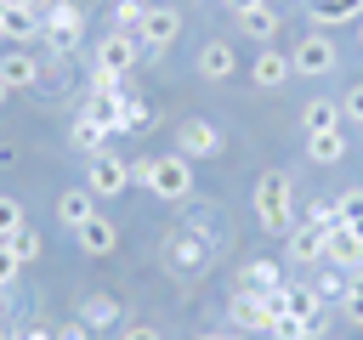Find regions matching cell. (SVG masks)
Returning a JSON list of instances; mask_svg holds the SVG:
<instances>
[{"label":"cell","mask_w":363,"mask_h":340,"mask_svg":"<svg viewBox=\"0 0 363 340\" xmlns=\"http://www.w3.org/2000/svg\"><path fill=\"white\" fill-rule=\"evenodd\" d=\"M250 204H255V221L267 232H289L295 227V181H289V170H261Z\"/></svg>","instance_id":"6da1fadb"},{"label":"cell","mask_w":363,"mask_h":340,"mask_svg":"<svg viewBox=\"0 0 363 340\" xmlns=\"http://www.w3.org/2000/svg\"><path fill=\"white\" fill-rule=\"evenodd\" d=\"M153 198H164V204H182L187 193H193V159H182V153H159V159H147V181H142Z\"/></svg>","instance_id":"7a4b0ae2"},{"label":"cell","mask_w":363,"mask_h":340,"mask_svg":"<svg viewBox=\"0 0 363 340\" xmlns=\"http://www.w3.org/2000/svg\"><path fill=\"white\" fill-rule=\"evenodd\" d=\"M79 34H85V6H79V0H57V6L45 11V28H40L45 51H51V57H68V51L79 45Z\"/></svg>","instance_id":"3957f363"},{"label":"cell","mask_w":363,"mask_h":340,"mask_svg":"<svg viewBox=\"0 0 363 340\" xmlns=\"http://www.w3.org/2000/svg\"><path fill=\"white\" fill-rule=\"evenodd\" d=\"M278 312H284L278 295H255V289H233V300H227V323L244 334H267Z\"/></svg>","instance_id":"277c9868"},{"label":"cell","mask_w":363,"mask_h":340,"mask_svg":"<svg viewBox=\"0 0 363 340\" xmlns=\"http://www.w3.org/2000/svg\"><path fill=\"white\" fill-rule=\"evenodd\" d=\"M289 62H295L301 79H323V74H335L340 51H335V40H329L323 28H312V34H301V40L289 45Z\"/></svg>","instance_id":"5b68a950"},{"label":"cell","mask_w":363,"mask_h":340,"mask_svg":"<svg viewBox=\"0 0 363 340\" xmlns=\"http://www.w3.org/2000/svg\"><path fill=\"white\" fill-rule=\"evenodd\" d=\"M136 34L130 28H113V34H96V51H91V62L102 68V74H113V79H125L130 68H136Z\"/></svg>","instance_id":"8992f818"},{"label":"cell","mask_w":363,"mask_h":340,"mask_svg":"<svg viewBox=\"0 0 363 340\" xmlns=\"http://www.w3.org/2000/svg\"><path fill=\"white\" fill-rule=\"evenodd\" d=\"M210 238H199L193 227H182V232H170V244H164V261H170V272H182V278H199L204 266H210Z\"/></svg>","instance_id":"52a82bcc"},{"label":"cell","mask_w":363,"mask_h":340,"mask_svg":"<svg viewBox=\"0 0 363 340\" xmlns=\"http://www.w3.org/2000/svg\"><path fill=\"white\" fill-rule=\"evenodd\" d=\"M96 198H119L125 187H130V159H119L113 147H102V153H91V181H85Z\"/></svg>","instance_id":"ba28073f"},{"label":"cell","mask_w":363,"mask_h":340,"mask_svg":"<svg viewBox=\"0 0 363 340\" xmlns=\"http://www.w3.org/2000/svg\"><path fill=\"white\" fill-rule=\"evenodd\" d=\"M176 153L182 159H216L221 153V130L210 119H182L176 125Z\"/></svg>","instance_id":"9c48e42d"},{"label":"cell","mask_w":363,"mask_h":340,"mask_svg":"<svg viewBox=\"0 0 363 340\" xmlns=\"http://www.w3.org/2000/svg\"><path fill=\"white\" fill-rule=\"evenodd\" d=\"M250 79H255L261 91H278V85H289V79H295V62H289V51H272V45H261V51H255V62H250Z\"/></svg>","instance_id":"30bf717a"},{"label":"cell","mask_w":363,"mask_h":340,"mask_svg":"<svg viewBox=\"0 0 363 340\" xmlns=\"http://www.w3.org/2000/svg\"><path fill=\"white\" fill-rule=\"evenodd\" d=\"M74 244H79V249H85L91 261L113 255V249H119V227H113V215H102V210H96V215H91V221H85V227L74 232Z\"/></svg>","instance_id":"8fae6325"},{"label":"cell","mask_w":363,"mask_h":340,"mask_svg":"<svg viewBox=\"0 0 363 340\" xmlns=\"http://www.w3.org/2000/svg\"><path fill=\"white\" fill-rule=\"evenodd\" d=\"M323 261H329V266H340V272H363V232L335 227V232L323 238Z\"/></svg>","instance_id":"7c38bea8"},{"label":"cell","mask_w":363,"mask_h":340,"mask_svg":"<svg viewBox=\"0 0 363 340\" xmlns=\"http://www.w3.org/2000/svg\"><path fill=\"white\" fill-rule=\"evenodd\" d=\"M176 34H182V17H176L170 6H147V17H142V28H136V40H142L147 51H164Z\"/></svg>","instance_id":"4fadbf2b"},{"label":"cell","mask_w":363,"mask_h":340,"mask_svg":"<svg viewBox=\"0 0 363 340\" xmlns=\"http://www.w3.org/2000/svg\"><path fill=\"white\" fill-rule=\"evenodd\" d=\"M40 28H45V17H40V11H28L23 0H11V6H0V34H6V40H17V45H28V40H40Z\"/></svg>","instance_id":"5bb4252c"},{"label":"cell","mask_w":363,"mask_h":340,"mask_svg":"<svg viewBox=\"0 0 363 340\" xmlns=\"http://www.w3.org/2000/svg\"><path fill=\"white\" fill-rule=\"evenodd\" d=\"M193 68H199V79H227V74L238 68L233 40H204V45H199V57H193Z\"/></svg>","instance_id":"9a60e30c"},{"label":"cell","mask_w":363,"mask_h":340,"mask_svg":"<svg viewBox=\"0 0 363 340\" xmlns=\"http://www.w3.org/2000/svg\"><path fill=\"white\" fill-rule=\"evenodd\" d=\"M85 119H96L108 136L125 125V91H85V108H79Z\"/></svg>","instance_id":"2e32d148"},{"label":"cell","mask_w":363,"mask_h":340,"mask_svg":"<svg viewBox=\"0 0 363 340\" xmlns=\"http://www.w3.org/2000/svg\"><path fill=\"white\" fill-rule=\"evenodd\" d=\"M306 17H312V28H346V23H357L363 17V0H306Z\"/></svg>","instance_id":"e0dca14e"},{"label":"cell","mask_w":363,"mask_h":340,"mask_svg":"<svg viewBox=\"0 0 363 340\" xmlns=\"http://www.w3.org/2000/svg\"><path fill=\"white\" fill-rule=\"evenodd\" d=\"M284 238H289V261H301V266H323V238H329V232H318L312 221H295Z\"/></svg>","instance_id":"ac0fdd59"},{"label":"cell","mask_w":363,"mask_h":340,"mask_svg":"<svg viewBox=\"0 0 363 340\" xmlns=\"http://www.w3.org/2000/svg\"><path fill=\"white\" fill-rule=\"evenodd\" d=\"M91 215H96V193H91V187H68V193L57 198V221H62L68 232H79Z\"/></svg>","instance_id":"d6986e66"},{"label":"cell","mask_w":363,"mask_h":340,"mask_svg":"<svg viewBox=\"0 0 363 340\" xmlns=\"http://www.w3.org/2000/svg\"><path fill=\"white\" fill-rule=\"evenodd\" d=\"M0 79H6L11 91H40V57L6 51V57H0Z\"/></svg>","instance_id":"ffe728a7"},{"label":"cell","mask_w":363,"mask_h":340,"mask_svg":"<svg viewBox=\"0 0 363 340\" xmlns=\"http://www.w3.org/2000/svg\"><path fill=\"white\" fill-rule=\"evenodd\" d=\"M346 147H352V142H346V125H335V130H312V136H306V159H312V164H340Z\"/></svg>","instance_id":"44dd1931"},{"label":"cell","mask_w":363,"mask_h":340,"mask_svg":"<svg viewBox=\"0 0 363 340\" xmlns=\"http://www.w3.org/2000/svg\"><path fill=\"white\" fill-rule=\"evenodd\" d=\"M238 289H255V295H278L284 289V266L278 261H250L238 272Z\"/></svg>","instance_id":"7402d4cb"},{"label":"cell","mask_w":363,"mask_h":340,"mask_svg":"<svg viewBox=\"0 0 363 340\" xmlns=\"http://www.w3.org/2000/svg\"><path fill=\"white\" fill-rule=\"evenodd\" d=\"M119 317H125V306H119L113 295H102V289L79 300V323H85V329H108V323H119Z\"/></svg>","instance_id":"603a6c76"},{"label":"cell","mask_w":363,"mask_h":340,"mask_svg":"<svg viewBox=\"0 0 363 340\" xmlns=\"http://www.w3.org/2000/svg\"><path fill=\"white\" fill-rule=\"evenodd\" d=\"M233 23H238V34H250V40H261V45L278 34V11H272V6H250V11H238Z\"/></svg>","instance_id":"cb8c5ba5"},{"label":"cell","mask_w":363,"mask_h":340,"mask_svg":"<svg viewBox=\"0 0 363 340\" xmlns=\"http://www.w3.org/2000/svg\"><path fill=\"white\" fill-rule=\"evenodd\" d=\"M68 147H74V153H85V159H91V153H102V147H108V130H102V125H96V119H85V113H79V119H74V125H68Z\"/></svg>","instance_id":"d4e9b609"},{"label":"cell","mask_w":363,"mask_h":340,"mask_svg":"<svg viewBox=\"0 0 363 340\" xmlns=\"http://www.w3.org/2000/svg\"><path fill=\"white\" fill-rule=\"evenodd\" d=\"M278 306L295 312V317H318V312H323V300H318L312 283H284V289H278Z\"/></svg>","instance_id":"484cf974"},{"label":"cell","mask_w":363,"mask_h":340,"mask_svg":"<svg viewBox=\"0 0 363 340\" xmlns=\"http://www.w3.org/2000/svg\"><path fill=\"white\" fill-rule=\"evenodd\" d=\"M301 125H306V136H312V130H335V125H340V102H335V96H312V102L301 108Z\"/></svg>","instance_id":"4316f807"},{"label":"cell","mask_w":363,"mask_h":340,"mask_svg":"<svg viewBox=\"0 0 363 340\" xmlns=\"http://www.w3.org/2000/svg\"><path fill=\"white\" fill-rule=\"evenodd\" d=\"M335 210H340V227L363 232V187H346V193L335 198Z\"/></svg>","instance_id":"83f0119b"},{"label":"cell","mask_w":363,"mask_h":340,"mask_svg":"<svg viewBox=\"0 0 363 340\" xmlns=\"http://www.w3.org/2000/svg\"><path fill=\"white\" fill-rule=\"evenodd\" d=\"M267 334H272V340H312V329H306V317H295V312H278Z\"/></svg>","instance_id":"f1b7e54d"},{"label":"cell","mask_w":363,"mask_h":340,"mask_svg":"<svg viewBox=\"0 0 363 340\" xmlns=\"http://www.w3.org/2000/svg\"><path fill=\"white\" fill-rule=\"evenodd\" d=\"M142 17H147V0H113V28H142Z\"/></svg>","instance_id":"f546056e"},{"label":"cell","mask_w":363,"mask_h":340,"mask_svg":"<svg viewBox=\"0 0 363 340\" xmlns=\"http://www.w3.org/2000/svg\"><path fill=\"white\" fill-rule=\"evenodd\" d=\"M301 221H312V227H318V232H335V227H340V210H335V204H323V198H312V204H306V215H301Z\"/></svg>","instance_id":"4dcf8cb0"},{"label":"cell","mask_w":363,"mask_h":340,"mask_svg":"<svg viewBox=\"0 0 363 340\" xmlns=\"http://www.w3.org/2000/svg\"><path fill=\"white\" fill-rule=\"evenodd\" d=\"M346 278H352V272H340V266L318 272V283H312V289H318V300H340V295H346Z\"/></svg>","instance_id":"1f68e13d"},{"label":"cell","mask_w":363,"mask_h":340,"mask_svg":"<svg viewBox=\"0 0 363 340\" xmlns=\"http://www.w3.org/2000/svg\"><path fill=\"white\" fill-rule=\"evenodd\" d=\"M17 227H28V221H23V204H17L11 193H0V244H6Z\"/></svg>","instance_id":"d6a6232c"},{"label":"cell","mask_w":363,"mask_h":340,"mask_svg":"<svg viewBox=\"0 0 363 340\" xmlns=\"http://www.w3.org/2000/svg\"><path fill=\"white\" fill-rule=\"evenodd\" d=\"M340 312H346L352 323H363V272H352V278H346V295H340Z\"/></svg>","instance_id":"836d02e7"},{"label":"cell","mask_w":363,"mask_h":340,"mask_svg":"<svg viewBox=\"0 0 363 340\" xmlns=\"http://www.w3.org/2000/svg\"><path fill=\"white\" fill-rule=\"evenodd\" d=\"M6 244H11V249H17V261H23V266H28V261H34V255H40V232H34V227H17V232H11V238H6Z\"/></svg>","instance_id":"e575fe53"},{"label":"cell","mask_w":363,"mask_h":340,"mask_svg":"<svg viewBox=\"0 0 363 340\" xmlns=\"http://www.w3.org/2000/svg\"><path fill=\"white\" fill-rule=\"evenodd\" d=\"M147 119H153V113H147V102L125 91V125H119V130H147Z\"/></svg>","instance_id":"d590c367"},{"label":"cell","mask_w":363,"mask_h":340,"mask_svg":"<svg viewBox=\"0 0 363 340\" xmlns=\"http://www.w3.org/2000/svg\"><path fill=\"white\" fill-rule=\"evenodd\" d=\"M340 119H346V125H363V79L346 85V96H340Z\"/></svg>","instance_id":"8d00e7d4"},{"label":"cell","mask_w":363,"mask_h":340,"mask_svg":"<svg viewBox=\"0 0 363 340\" xmlns=\"http://www.w3.org/2000/svg\"><path fill=\"white\" fill-rule=\"evenodd\" d=\"M17 272H23V261H17V249L11 244H0V295L17 283Z\"/></svg>","instance_id":"74e56055"},{"label":"cell","mask_w":363,"mask_h":340,"mask_svg":"<svg viewBox=\"0 0 363 340\" xmlns=\"http://www.w3.org/2000/svg\"><path fill=\"white\" fill-rule=\"evenodd\" d=\"M57 340H96V329H85V323L74 317V323H57Z\"/></svg>","instance_id":"f35d334b"},{"label":"cell","mask_w":363,"mask_h":340,"mask_svg":"<svg viewBox=\"0 0 363 340\" xmlns=\"http://www.w3.org/2000/svg\"><path fill=\"white\" fill-rule=\"evenodd\" d=\"M119 340H164V334H159L153 323H125V334H119Z\"/></svg>","instance_id":"ab89813d"},{"label":"cell","mask_w":363,"mask_h":340,"mask_svg":"<svg viewBox=\"0 0 363 340\" xmlns=\"http://www.w3.org/2000/svg\"><path fill=\"white\" fill-rule=\"evenodd\" d=\"M17 340H57V329H51V323H34V329H23Z\"/></svg>","instance_id":"60d3db41"},{"label":"cell","mask_w":363,"mask_h":340,"mask_svg":"<svg viewBox=\"0 0 363 340\" xmlns=\"http://www.w3.org/2000/svg\"><path fill=\"white\" fill-rule=\"evenodd\" d=\"M250 6H267V0H227V11L238 17V11H250Z\"/></svg>","instance_id":"b9f144b4"},{"label":"cell","mask_w":363,"mask_h":340,"mask_svg":"<svg viewBox=\"0 0 363 340\" xmlns=\"http://www.w3.org/2000/svg\"><path fill=\"white\" fill-rule=\"evenodd\" d=\"M23 6H28V11H40V17H45V11H51V6H57V0H23Z\"/></svg>","instance_id":"7bdbcfd3"},{"label":"cell","mask_w":363,"mask_h":340,"mask_svg":"<svg viewBox=\"0 0 363 340\" xmlns=\"http://www.w3.org/2000/svg\"><path fill=\"white\" fill-rule=\"evenodd\" d=\"M6 96H11V85H6V79H0V108H6Z\"/></svg>","instance_id":"ee69618b"},{"label":"cell","mask_w":363,"mask_h":340,"mask_svg":"<svg viewBox=\"0 0 363 340\" xmlns=\"http://www.w3.org/2000/svg\"><path fill=\"white\" fill-rule=\"evenodd\" d=\"M199 340H233V334H199Z\"/></svg>","instance_id":"f6af8a7d"},{"label":"cell","mask_w":363,"mask_h":340,"mask_svg":"<svg viewBox=\"0 0 363 340\" xmlns=\"http://www.w3.org/2000/svg\"><path fill=\"white\" fill-rule=\"evenodd\" d=\"M352 28H357V40H363V17H357V23H352Z\"/></svg>","instance_id":"bcb514c9"},{"label":"cell","mask_w":363,"mask_h":340,"mask_svg":"<svg viewBox=\"0 0 363 340\" xmlns=\"http://www.w3.org/2000/svg\"><path fill=\"white\" fill-rule=\"evenodd\" d=\"M0 340H11V334H6V329H0Z\"/></svg>","instance_id":"7dc6e473"},{"label":"cell","mask_w":363,"mask_h":340,"mask_svg":"<svg viewBox=\"0 0 363 340\" xmlns=\"http://www.w3.org/2000/svg\"><path fill=\"white\" fill-rule=\"evenodd\" d=\"M0 6H11V0H0Z\"/></svg>","instance_id":"c3c4849f"},{"label":"cell","mask_w":363,"mask_h":340,"mask_svg":"<svg viewBox=\"0 0 363 340\" xmlns=\"http://www.w3.org/2000/svg\"><path fill=\"white\" fill-rule=\"evenodd\" d=\"M0 40H6V34H0Z\"/></svg>","instance_id":"681fc988"}]
</instances>
